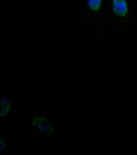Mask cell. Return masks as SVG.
Here are the masks:
<instances>
[{
  "label": "cell",
  "mask_w": 137,
  "mask_h": 155,
  "mask_svg": "<svg viewBox=\"0 0 137 155\" xmlns=\"http://www.w3.org/2000/svg\"><path fill=\"white\" fill-rule=\"evenodd\" d=\"M113 10L119 16L124 17L128 13V8L126 0H113Z\"/></svg>",
  "instance_id": "1"
},
{
  "label": "cell",
  "mask_w": 137,
  "mask_h": 155,
  "mask_svg": "<svg viewBox=\"0 0 137 155\" xmlns=\"http://www.w3.org/2000/svg\"><path fill=\"white\" fill-rule=\"evenodd\" d=\"M34 125L37 126V127L39 128L41 130L47 131L48 127H50V124L43 117H37V119L34 121Z\"/></svg>",
  "instance_id": "2"
},
{
  "label": "cell",
  "mask_w": 137,
  "mask_h": 155,
  "mask_svg": "<svg viewBox=\"0 0 137 155\" xmlns=\"http://www.w3.org/2000/svg\"><path fill=\"white\" fill-rule=\"evenodd\" d=\"M102 0H88V4L93 11H98L100 8Z\"/></svg>",
  "instance_id": "3"
},
{
  "label": "cell",
  "mask_w": 137,
  "mask_h": 155,
  "mask_svg": "<svg viewBox=\"0 0 137 155\" xmlns=\"http://www.w3.org/2000/svg\"><path fill=\"white\" fill-rule=\"evenodd\" d=\"M10 110L8 100L3 99L2 100V116H5Z\"/></svg>",
  "instance_id": "4"
}]
</instances>
